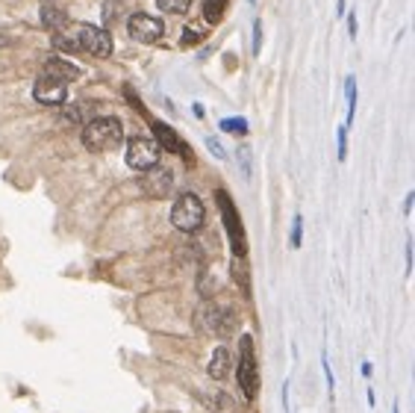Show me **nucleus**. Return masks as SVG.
<instances>
[{"label": "nucleus", "instance_id": "f257e3e1", "mask_svg": "<svg viewBox=\"0 0 415 413\" xmlns=\"http://www.w3.org/2000/svg\"><path fill=\"white\" fill-rule=\"evenodd\" d=\"M124 142V127L118 119H94L82 127V145L89 151H115Z\"/></svg>", "mask_w": 415, "mask_h": 413}, {"label": "nucleus", "instance_id": "f03ea898", "mask_svg": "<svg viewBox=\"0 0 415 413\" xmlns=\"http://www.w3.org/2000/svg\"><path fill=\"white\" fill-rule=\"evenodd\" d=\"M171 222H174V227L182 230V234H194V230L204 227V222H206L204 201L197 195H192V192L180 195L174 201V207H171Z\"/></svg>", "mask_w": 415, "mask_h": 413}, {"label": "nucleus", "instance_id": "7ed1b4c3", "mask_svg": "<svg viewBox=\"0 0 415 413\" xmlns=\"http://www.w3.org/2000/svg\"><path fill=\"white\" fill-rule=\"evenodd\" d=\"M218 207H221V219H224V227H227V237H230V245H233V254L236 257H244L247 254V245H244V227H242V219L236 213V204L224 189H218Z\"/></svg>", "mask_w": 415, "mask_h": 413}, {"label": "nucleus", "instance_id": "20e7f679", "mask_svg": "<svg viewBox=\"0 0 415 413\" xmlns=\"http://www.w3.org/2000/svg\"><path fill=\"white\" fill-rule=\"evenodd\" d=\"M239 352H242V360H239V387L247 399H256L259 393V372H256V354H254V340L251 337H242L239 340Z\"/></svg>", "mask_w": 415, "mask_h": 413}, {"label": "nucleus", "instance_id": "39448f33", "mask_svg": "<svg viewBox=\"0 0 415 413\" xmlns=\"http://www.w3.org/2000/svg\"><path fill=\"white\" fill-rule=\"evenodd\" d=\"M77 47L80 51H86V54H92V56H109L112 54V32L109 30H104V27H94V24H86V27H80L77 30Z\"/></svg>", "mask_w": 415, "mask_h": 413}, {"label": "nucleus", "instance_id": "423d86ee", "mask_svg": "<svg viewBox=\"0 0 415 413\" xmlns=\"http://www.w3.org/2000/svg\"><path fill=\"white\" fill-rule=\"evenodd\" d=\"M159 154H162V148L144 136H136L127 142V165L136 172H147L154 165H159Z\"/></svg>", "mask_w": 415, "mask_h": 413}, {"label": "nucleus", "instance_id": "0eeeda50", "mask_svg": "<svg viewBox=\"0 0 415 413\" xmlns=\"http://www.w3.org/2000/svg\"><path fill=\"white\" fill-rule=\"evenodd\" d=\"M127 32L136 42H144V44H154L162 39V32H165V24L159 18H154V15H147V12H136V15H130L127 18Z\"/></svg>", "mask_w": 415, "mask_h": 413}, {"label": "nucleus", "instance_id": "6e6552de", "mask_svg": "<svg viewBox=\"0 0 415 413\" xmlns=\"http://www.w3.org/2000/svg\"><path fill=\"white\" fill-rule=\"evenodd\" d=\"M32 95H36L39 104H47V107H59V104L68 101V89H65V83L56 80V77H47V74H42L36 80Z\"/></svg>", "mask_w": 415, "mask_h": 413}, {"label": "nucleus", "instance_id": "1a4fd4ad", "mask_svg": "<svg viewBox=\"0 0 415 413\" xmlns=\"http://www.w3.org/2000/svg\"><path fill=\"white\" fill-rule=\"evenodd\" d=\"M171 184H174V177L168 169H159V165H154V169H147V174L142 177V189L144 195H151V198H165L171 192Z\"/></svg>", "mask_w": 415, "mask_h": 413}, {"label": "nucleus", "instance_id": "9d476101", "mask_svg": "<svg viewBox=\"0 0 415 413\" xmlns=\"http://www.w3.org/2000/svg\"><path fill=\"white\" fill-rule=\"evenodd\" d=\"M151 127H154V136H156V145H159V148H165V151H171V154H186V157H189V151H186V145H182V139L174 133V130H171L168 124L151 121Z\"/></svg>", "mask_w": 415, "mask_h": 413}, {"label": "nucleus", "instance_id": "9b49d317", "mask_svg": "<svg viewBox=\"0 0 415 413\" xmlns=\"http://www.w3.org/2000/svg\"><path fill=\"white\" fill-rule=\"evenodd\" d=\"M44 74H47V77H56V80H62V83H71V80L80 77V68H77V65H71V62L59 59V56H54V59L44 62Z\"/></svg>", "mask_w": 415, "mask_h": 413}, {"label": "nucleus", "instance_id": "f8f14e48", "mask_svg": "<svg viewBox=\"0 0 415 413\" xmlns=\"http://www.w3.org/2000/svg\"><path fill=\"white\" fill-rule=\"evenodd\" d=\"M227 369H230V352H227V345H218V349L212 352L209 378H215V381H221V378H227Z\"/></svg>", "mask_w": 415, "mask_h": 413}, {"label": "nucleus", "instance_id": "ddd939ff", "mask_svg": "<svg viewBox=\"0 0 415 413\" xmlns=\"http://www.w3.org/2000/svg\"><path fill=\"white\" fill-rule=\"evenodd\" d=\"M42 21H44V27H51V30H62L65 24H68V15H65L62 9H56L54 4H44L42 6Z\"/></svg>", "mask_w": 415, "mask_h": 413}, {"label": "nucleus", "instance_id": "4468645a", "mask_svg": "<svg viewBox=\"0 0 415 413\" xmlns=\"http://www.w3.org/2000/svg\"><path fill=\"white\" fill-rule=\"evenodd\" d=\"M51 42H54L56 51H62V54H74V51H80V47H77V39L68 36V32H65V27H62V30H54Z\"/></svg>", "mask_w": 415, "mask_h": 413}, {"label": "nucleus", "instance_id": "2eb2a0df", "mask_svg": "<svg viewBox=\"0 0 415 413\" xmlns=\"http://www.w3.org/2000/svg\"><path fill=\"white\" fill-rule=\"evenodd\" d=\"M224 9H227V0H204V18L209 24H218Z\"/></svg>", "mask_w": 415, "mask_h": 413}, {"label": "nucleus", "instance_id": "dca6fc26", "mask_svg": "<svg viewBox=\"0 0 415 413\" xmlns=\"http://www.w3.org/2000/svg\"><path fill=\"white\" fill-rule=\"evenodd\" d=\"M345 92H347V124H351L354 121V112H357V80L354 77L345 80Z\"/></svg>", "mask_w": 415, "mask_h": 413}, {"label": "nucleus", "instance_id": "f3484780", "mask_svg": "<svg viewBox=\"0 0 415 413\" xmlns=\"http://www.w3.org/2000/svg\"><path fill=\"white\" fill-rule=\"evenodd\" d=\"M156 6L168 15H182V12H189L192 0H156Z\"/></svg>", "mask_w": 415, "mask_h": 413}, {"label": "nucleus", "instance_id": "a211bd4d", "mask_svg": "<svg viewBox=\"0 0 415 413\" xmlns=\"http://www.w3.org/2000/svg\"><path fill=\"white\" fill-rule=\"evenodd\" d=\"M221 130H224V133L244 136V133H247V121H244V119H224V121H221Z\"/></svg>", "mask_w": 415, "mask_h": 413}, {"label": "nucleus", "instance_id": "6ab92c4d", "mask_svg": "<svg viewBox=\"0 0 415 413\" xmlns=\"http://www.w3.org/2000/svg\"><path fill=\"white\" fill-rule=\"evenodd\" d=\"M301 242H304V219H301V216H295V222H292V239H289V245H292V248H301Z\"/></svg>", "mask_w": 415, "mask_h": 413}, {"label": "nucleus", "instance_id": "aec40b11", "mask_svg": "<svg viewBox=\"0 0 415 413\" xmlns=\"http://www.w3.org/2000/svg\"><path fill=\"white\" fill-rule=\"evenodd\" d=\"M118 15H121V4H118V0H109V4L104 6V21L112 24L115 18H118Z\"/></svg>", "mask_w": 415, "mask_h": 413}, {"label": "nucleus", "instance_id": "412c9836", "mask_svg": "<svg viewBox=\"0 0 415 413\" xmlns=\"http://www.w3.org/2000/svg\"><path fill=\"white\" fill-rule=\"evenodd\" d=\"M345 157H347V127L342 124L339 127V160L345 162Z\"/></svg>", "mask_w": 415, "mask_h": 413}, {"label": "nucleus", "instance_id": "4be33fe9", "mask_svg": "<svg viewBox=\"0 0 415 413\" xmlns=\"http://www.w3.org/2000/svg\"><path fill=\"white\" fill-rule=\"evenodd\" d=\"M262 51V21H254V54Z\"/></svg>", "mask_w": 415, "mask_h": 413}, {"label": "nucleus", "instance_id": "5701e85b", "mask_svg": "<svg viewBox=\"0 0 415 413\" xmlns=\"http://www.w3.org/2000/svg\"><path fill=\"white\" fill-rule=\"evenodd\" d=\"M239 160H242L244 174H251V162H247V148H239Z\"/></svg>", "mask_w": 415, "mask_h": 413}, {"label": "nucleus", "instance_id": "b1692460", "mask_svg": "<svg viewBox=\"0 0 415 413\" xmlns=\"http://www.w3.org/2000/svg\"><path fill=\"white\" fill-rule=\"evenodd\" d=\"M347 32H351V39L357 36V12L347 15Z\"/></svg>", "mask_w": 415, "mask_h": 413}, {"label": "nucleus", "instance_id": "393cba45", "mask_svg": "<svg viewBox=\"0 0 415 413\" xmlns=\"http://www.w3.org/2000/svg\"><path fill=\"white\" fill-rule=\"evenodd\" d=\"M206 145H209V151L215 154V157H224V151H221V145L215 142V139H206Z\"/></svg>", "mask_w": 415, "mask_h": 413}, {"label": "nucleus", "instance_id": "a878e982", "mask_svg": "<svg viewBox=\"0 0 415 413\" xmlns=\"http://www.w3.org/2000/svg\"><path fill=\"white\" fill-rule=\"evenodd\" d=\"M412 198H415V195L409 192V195H407V204H404V213H409V207H412Z\"/></svg>", "mask_w": 415, "mask_h": 413}, {"label": "nucleus", "instance_id": "bb28decb", "mask_svg": "<svg viewBox=\"0 0 415 413\" xmlns=\"http://www.w3.org/2000/svg\"><path fill=\"white\" fill-rule=\"evenodd\" d=\"M336 12H339V15H345V0H339V6H336Z\"/></svg>", "mask_w": 415, "mask_h": 413}, {"label": "nucleus", "instance_id": "cd10ccee", "mask_svg": "<svg viewBox=\"0 0 415 413\" xmlns=\"http://www.w3.org/2000/svg\"><path fill=\"white\" fill-rule=\"evenodd\" d=\"M0 47H9V39L6 36H0Z\"/></svg>", "mask_w": 415, "mask_h": 413}, {"label": "nucleus", "instance_id": "c85d7f7f", "mask_svg": "<svg viewBox=\"0 0 415 413\" xmlns=\"http://www.w3.org/2000/svg\"><path fill=\"white\" fill-rule=\"evenodd\" d=\"M392 413H397V407H392Z\"/></svg>", "mask_w": 415, "mask_h": 413}]
</instances>
